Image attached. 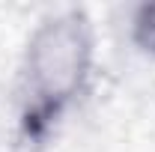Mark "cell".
I'll use <instances>...</instances> for the list:
<instances>
[{"label": "cell", "mask_w": 155, "mask_h": 152, "mask_svg": "<svg viewBox=\"0 0 155 152\" xmlns=\"http://www.w3.org/2000/svg\"><path fill=\"white\" fill-rule=\"evenodd\" d=\"M93 36L81 12H63L39 27L24 63V131L42 137L90 72Z\"/></svg>", "instance_id": "6da1fadb"}, {"label": "cell", "mask_w": 155, "mask_h": 152, "mask_svg": "<svg viewBox=\"0 0 155 152\" xmlns=\"http://www.w3.org/2000/svg\"><path fill=\"white\" fill-rule=\"evenodd\" d=\"M131 36H134L137 48L155 54V3H143L137 6L134 21H131Z\"/></svg>", "instance_id": "7a4b0ae2"}]
</instances>
